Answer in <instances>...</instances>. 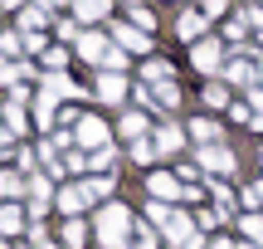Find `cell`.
<instances>
[{
    "mask_svg": "<svg viewBox=\"0 0 263 249\" xmlns=\"http://www.w3.org/2000/svg\"><path fill=\"white\" fill-rule=\"evenodd\" d=\"M146 220H151V225H166V220H171V210H166V205H156V201H151V205H146Z\"/></svg>",
    "mask_w": 263,
    "mask_h": 249,
    "instance_id": "d590c367",
    "label": "cell"
},
{
    "mask_svg": "<svg viewBox=\"0 0 263 249\" xmlns=\"http://www.w3.org/2000/svg\"><path fill=\"white\" fill-rule=\"evenodd\" d=\"M20 191H25V176L20 171H0V201H15Z\"/></svg>",
    "mask_w": 263,
    "mask_h": 249,
    "instance_id": "cb8c5ba5",
    "label": "cell"
},
{
    "mask_svg": "<svg viewBox=\"0 0 263 249\" xmlns=\"http://www.w3.org/2000/svg\"><path fill=\"white\" fill-rule=\"evenodd\" d=\"M20 49H29V54H44L49 39H44V34H25V39H20Z\"/></svg>",
    "mask_w": 263,
    "mask_h": 249,
    "instance_id": "1f68e13d",
    "label": "cell"
},
{
    "mask_svg": "<svg viewBox=\"0 0 263 249\" xmlns=\"http://www.w3.org/2000/svg\"><path fill=\"white\" fill-rule=\"evenodd\" d=\"M185 249H205V240H200V235H195V240H190V244H185Z\"/></svg>",
    "mask_w": 263,
    "mask_h": 249,
    "instance_id": "7bdbcfd3",
    "label": "cell"
},
{
    "mask_svg": "<svg viewBox=\"0 0 263 249\" xmlns=\"http://www.w3.org/2000/svg\"><path fill=\"white\" fill-rule=\"evenodd\" d=\"M107 39H112L122 54H146V49H151V39L141 34V29H132V25H112V34H107Z\"/></svg>",
    "mask_w": 263,
    "mask_h": 249,
    "instance_id": "8992f818",
    "label": "cell"
},
{
    "mask_svg": "<svg viewBox=\"0 0 263 249\" xmlns=\"http://www.w3.org/2000/svg\"><path fill=\"white\" fill-rule=\"evenodd\" d=\"M254 74H258V88H263V54H258V64H254Z\"/></svg>",
    "mask_w": 263,
    "mask_h": 249,
    "instance_id": "60d3db41",
    "label": "cell"
},
{
    "mask_svg": "<svg viewBox=\"0 0 263 249\" xmlns=\"http://www.w3.org/2000/svg\"><path fill=\"white\" fill-rule=\"evenodd\" d=\"M219 78H229V83H239V88H254V83H258L254 59H229V64L219 68Z\"/></svg>",
    "mask_w": 263,
    "mask_h": 249,
    "instance_id": "9c48e42d",
    "label": "cell"
},
{
    "mask_svg": "<svg viewBox=\"0 0 263 249\" xmlns=\"http://www.w3.org/2000/svg\"><path fill=\"white\" fill-rule=\"evenodd\" d=\"M132 249H156V235L141 225V230H137V240H132Z\"/></svg>",
    "mask_w": 263,
    "mask_h": 249,
    "instance_id": "74e56055",
    "label": "cell"
},
{
    "mask_svg": "<svg viewBox=\"0 0 263 249\" xmlns=\"http://www.w3.org/2000/svg\"><path fill=\"white\" fill-rule=\"evenodd\" d=\"M200 171H210V176H219V181H224V176H234V166H239V156L229 152L224 142H215V147H200Z\"/></svg>",
    "mask_w": 263,
    "mask_h": 249,
    "instance_id": "7a4b0ae2",
    "label": "cell"
},
{
    "mask_svg": "<svg viewBox=\"0 0 263 249\" xmlns=\"http://www.w3.org/2000/svg\"><path fill=\"white\" fill-rule=\"evenodd\" d=\"M25 230V210L20 205H0V235H20Z\"/></svg>",
    "mask_w": 263,
    "mask_h": 249,
    "instance_id": "44dd1931",
    "label": "cell"
},
{
    "mask_svg": "<svg viewBox=\"0 0 263 249\" xmlns=\"http://www.w3.org/2000/svg\"><path fill=\"white\" fill-rule=\"evenodd\" d=\"M34 122H39V127H54V122H59V103H54L49 93H39V103H34Z\"/></svg>",
    "mask_w": 263,
    "mask_h": 249,
    "instance_id": "7402d4cb",
    "label": "cell"
},
{
    "mask_svg": "<svg viewBox=\"0 0 263 249\" xmlns=\"http://www.w3.org/2000/svg\"><path fill=\"white\" fill-rule=\"evenodd\" d=\"M127 230H132V210L122 201H107L103 210H98V225H93L98 244L103 249H127Z\"/></svg>",
    "mask_w": 263,
    "mask_h": 249,
    "instance_id": "6da1fadb",
    "label": "cell"
},
{
    "mask_svg": "<svg viewBox=\"0 0 263 249\" xmlns=\"http://www.w3.org/2000/svg\"><path fill=\"white\" fill-rule=\"evenodd\" d=\"M64 64H68V49H54V44H49L44 49V68H49V74H64Z\"/></svg>",
    "mask_w": 263,
    "mask_h": 249,
    "instance_id": "83f0119b",
    "label": "cell"
},
{
    "mask_svg": "<svg viewBox=\"0 0 263 249\" xmlns=\"http://www.w3.org/2000/svg\"><path fill=\"white\" fill-rule=\"evenodd\" d=\"M244 20H249V25H258V29H263V10H258V5H254V10H244Z\"/></svg>",
    "mask_w": 263,
    "mask_h": 249,
    "instance_id": "ab89813d",
    "label": "cell"
},
{
    "mask_svg": "<svg viewBox=\"0 0 263 249\" xmlns=\"http://www.w3.org/2000/svg\"><path fill=\"white\" fill-rule=\"evenodd\" d=\"M5 142H10V137H5V122H0V147H5Z\"/></svg>",
    "mask_w": 263,
    "mask_h": 249,
    "instance_id": "ee69618b",
    "label": "cell"
},
{
    "mask_svg": "<svg viewBox=\"0 0 263 249\" xmlns=\"http://www.w3.org/2000/svg\"><path fill=\"white\" fill-rule=\"evenodd\" d=\"M132 29H141V34H151V29H156V15H151V10H141V5H132V20H127Z\"/></svg>",
    "mask_w": 263,
    "mask_h": 249,
    "instance_id": "4316f807",
    "label": "cell"
},
{
    "mask_svg": "<svg viewBox=\"0 0 263 249\" xmlns=\"http://www.w3.org/2000/svg\"><path fill=\"white\" fill-rule=\"evenodd\" d=\"M117 127H122V137H127V142H146V132H151V117H146V113H127Z\"/></svg>",
    "mask_w": 263,
    "mask_h": 249,
    "instance_id": "e0dca14e",
    "label": "cell"
},
{
    "mask_svg": "<svg viewBox=\"0 0 263 249\" xmlns=\"http://www.w3.org/2000/svg\"><path fill=\"white\" fill-rule=\"evenodd\" d=\"M20 25H29V29H34V34H39V25H44V10H39V5H29V10H25V20H20Z\"/></svg>",
    "mask_w": 263,
    "mask_h": 249,
    "instance_id": "e575fe53",
    "label": "cell"
},
{
    "mask_svg": "<svg viewBox=\"0 0 263 249\" xmlns=\"http://www.w3.org/2000/svg\"><path fill=\"white\" fill-rule=\"evenodd\" d=\"M239 230H244L249 240H254V244L263 249V215H239Z\"/></svg>",
    "mask_w": 263,
    "mask_h": 249,
    "instance_id": "484cf974",
    "label": "cell"
},
{
    "mask_svg": "<svg viewBox=\"0 0 263 249\" xmlns=\"http://www.w3.org/2000/svg\"><path fill=\"white\" fill-rule=\"evenodd\" d=\"M88 240V225L83 220H64V249H83Z\"/></svg>",
    "mask_w": 263,
    "mask_h": 249,
    "instance_id": "603a6c76",
    "label": "cell"
},
{
    "mask_svg": "<svg viewBox=\"0 0 263 249\" xmlns=\"http://www.w3.org/2000/svg\"><path fill=\"white\" fill-rule=\"evenodd\" d=\"M190 59H195L200 74H219V68H224V44H219V39H200Z\"/></svg>",
    "mask_w": 263,
    "mask_h": 249,
    "instance_id": "277c9868",
    "label": "cell"
},
{
    "mask_svg": "<svg viewBox=\"0 0 263 249\" xmlns=\"http://www.w3.org/2000/svg\"><path fill=\"white\" fill-rule=\"evenodd\" d=\"M49 176H29V215H44L49 210Z\"/></svg>",
    "mask_w": 263,
    "mask_h": 249,
    "instance_id": "2e32d148",
    "label": "cell"
},
{
    "mask_svg": "<svg viewBox=\"0 0 263 249\" xmlns=\"http://www.w3.org/2000/svg\"><path fill=\"white\" fill-rule=\"evenodd\" d=\"M229 117H234V122H244V127L254 122V113H249V103H234V108H229Z\"/></svg>",
    "mask_w": 263,
    "mask_h": 249,
    "instance_id": "f35d334b",
    "label": "cell"
},
{
    "mask_svg": "<svg viewBox=\"0 0 263 249\" xmlns=\"http://www.w3.org/2000/svg\"><path fill=\"white\" fill-rule=\"evenodd\" d=\"M93 20H107V0H78L73 5V25H93Z\"/></svg>",
    "mask_w": 263,
    "mask_h": 249,
    "instance_id": "d6986e66",
    "label": "cell"
},
{
    "mask_svg": "<svg viewBox=\"0 0 263 249\" xmlns=\"http://www.w3.org/2000/svg\"><path fill=\"white\" fill-rule=\"evenodd\" d=\"M205 249H234V244H229V240H215V244H205Z\"/></svg>",
    "mask_w": 263,
    "mask_h": 249,
    "instance_id": "b9f144b4",
    "label": "cell"
},
{
    "mask_svg": "<svg viewBox=\"0 0 263 249\" xmlns=\"http://www.w3.org/2000/svg\"><path fill=\"white\" fill-rule=\"evenodd\" d=\"M195 235H200V230H195V220H190V215H180V210H176V215L166 220V240L176 244V249H185Z\"/></svg>",
    "mask_w": 263,
    "mask_h": 249,
    "instance_id": "ba28073f",
    "label": "cell"
},
{
    "mask_svg": "<svg viewBox=\"0 0 263 249\" xmlns=\"http://www.w3.org/2000/svg\"><path fill=\"white\" fill-rule=\"evenodd\" d=\"M127 156H132L137 166H151V162H156V147H151V137H146V142H132V147H127Z\"/></svg>",
    "mask_w": 263,
    "mask_h": 249,
    "instance_id": "d4e9b609",
    "label": "cell"
},
{
    "mask_svg": "<svg viewBox=\"0 0 263 249\" xmlns=\"http://www.w3.org/2000/svg\"><path fill=\"white\" fill-rule=\"evenodd\" d=\"M258 156H263V152H258Z\"/></svg>",
    "mask_w": 263,
    "mask_h": 249,
    "instance_id": "c3c4849f",
    "label": "cell"
},
{
    "mask_svg": "<svg viewBox=\"0 0 263 249\" xmlns=\"http://www.w3.org/2000/svg\"><path fill=\"white\" fill-rule=\"evenodd\" d=\"M190 137H195L200 147H215L219 142V122L215 117H195V122H190Z\"/></svg>",
    "mask_w": 263,
    "mask_h": 249,
    "instance_id": "ffe728a7",
    "label": "cell"
},
{
    "mask_svg": "<svg viewBox=\"0 0 263 249\" xmlns=\"http://www.w3.org/2000/svg\"><path fill=\"white\" fill-rule=\"evenodd\" d=\"M244 205H249V210H258V205H263V181H254V186L244 191Z\"/></svg>",
    "mask_w": 263,
    "mask_h": 249,
    "instance_id": "d6a6232c",
    "label": "cell"
},
{
    "mask_svg": "<svg viewBox=\"0 0 263 249\" xmlns=\"http://www.w3.org/2000/svg\"><path fill=\"white\" fill-rule=\"evenodd\" d=\"M180 142H185V132H180L176 122H161V127H156V137H151V147H156V156H171V152H176Z\"/></svg>",
    "mask_w": 263,
    "mask_h": 249,
    "instance_id": "4fadbf2b",
    "label": "cell"
},
{
    "mask_svg": "<svg viewBox=\"0 0 263 249\" xmlns=\"http://www.w3.org/2000/svg\"><path fill=\"white\" fill-rule=\"evenodd\" d=\"M73 137H78V147H83L88 156H93V152H103V147H112V142H107V127H103V117H88V113L73 122Z\"/></svg>",
    "mask_w": 263,
    "mask_h": 249,
    "instance_id": "3957f363",
    "label": "cell"
},
{
    "mask_svg": "<svg viewBox=\"0 0 263 249\" xmlns=\"http://www.w3.org/2000/svg\"><path fill=\"white\" fill-rule=\"evenodd\" d=\"M107 49H112V39H107L103 29H88V34H78V54H83L88 64H103Z\"/></svg>",
    "mask_w": 263,
    "mask_h": 249,
    "instance_id": "52a82bcc",
    "label": "cell"
},
{
    "mask_svg": "<svg viewBox=\"0 0 263 249\" xmlns=\"http://www.w3.org/2000/svg\"><path fill=\"white\" fill-rule=\"evenodd\" d=\"M83 166H88V152H68L64 156V171H83Z\"/></svg>",
    "mask_w": 263,
    "mask_h": 249,
    "instance_id": "8d00e7d4",
    "label": "cell"
},
{
    "mask_svg": "<svg viewBox=\"0 0 263 249\" xmlns=\"http://www.w3.org/2000/svg\"><path fill=\"white\" fill-rule=\"evenodd\" d=\"M205 103H210V108H229V88H224V83H210V88H205Z\"/></svg>",
    "mask_w": 263,
    "mask_h": 249,
    "instance_id": "f546056e",
    "label": "cell"
},
{
    "mask_svg": "<svg viewBox=\"0 0 263 249\" xmlns=\"http://www.w3.org/2000/svg\"><path fill=\"white\" fill-rule=\"evenodd\" d=\"M103 68H107V74H122V68H127V54H122V49H107V59H103Z\"/></svg>",
    "mask_w": 263,
    "mask_h": 249,
    "instance_id": "4dcf8cb0",
    "label": "cell"
},
{
    "mask_svg": "<svg viewBox=\"0 0 263 249\" xmlns=\"http://www.w3.org/2000/svg\"><path fill=\"white\" fill-rule=\"evenodd\" d=\"M146 195H151L156 205H166V201H176V195H180V181H176L171 171H151V176H146Z\"/></svg>",
    "mask_w": 263,
    "mask_h": 249,
    "instance_id": "5b68a950",
    "label": "cell"
},
{
    "mask_svg": "<svg viewBox=\"0 0 263 249\" xmlns=\"http://www.w3.org/2000/svg\"><path fill=\"white\" fill-rule=\"evenodd\" d=\"M141 83H146V88H161V83H176V68H171L166 59H146V64H141Z\"/></svg>",
    "mask_w": 263,
    "mask_h": 249,
    "instance_id": "8fae6325",
    "label": "cell"
},
{
    "mask_svg": "<svg viewBox=\"0 0 263 249\" xmlns=\"http://www.w3.org/2000/svg\"><path fill=\"white\" fill-rule=\"evenodd\" d=\"M205 25H210V20L200 15V10H180V15H176V34L180 39H195V44L205 39Z\"/></svg>",
    "mask_w": 263,
    "mask_h": 249,
    "instance_id": "30bf717a",
    "label": "cell"
},
{
    "mask_svg": "<svg viewBox=\"0 0 263 249\" xmlns=\"http://www.w3.org/2000/svg\"><path fill=\"white\" fill-rule=\"evenodd\" d=\"M244 249H258V244H244Z\"/></svg>",
    "mask_w": 263,
    "mask_h": 249,
    "instance_id": "bcb514c9",
    "label": "cell"
},
{
    "mask_svg": "<svg viewBox=\"0 0 263 249\" xmlns=\"http://www.w3.org/2000/svg\"><path fill=\"white\" fill-rule=\"evenodd\" d=\"M103 103H122L127 98V78L122 74H98V88H93Z\"/></svg>",
    "mask_w": 263,
    "mask_h": 249,
    "instance_id": "7c38bea8",
    "label": "cell"
},
{
    "mask_svg": "<svg viewBox=\"0 0 263 249\" xmlns=\"http://www.w3.org/2000/svg\"><path fill=\"white\" fill-rule=\"evenodd\" d=\"M44 93L54 98V103H59V98H78V83L68 74H44Z\"/></svg>",
    "mask_w": 263,
    "mask_h": 249,
    "instance_id": "ac0fdd59",
    "label": "cell"
},
{
    "mask_svg": "<svg viewBox=\"0 0 263 249\" xmlns=\"http://www.w3.org/2000/svg\"><path fill=\"white\" fill-rule=\"evenodd\" d=\"M224 39H229V44H244V20H229V25H224Z\"/></svg>",
    "mask_w": 263,
    "mask_h": 249,
    "instance_id": "836d02e7",
    "label": "cell"
},
{
    "mask_svg": "<svg viewBox=\"0 0 263 249\" xmlns=\"http://www.w3.org/2000/svg\"><path fill=\"white\" fill-rule=\"evenodd\" d=\"M34 249H59V244H49V240H44V244H34Z\"/></svg>",
    "mask_w": 263,
    "mask_h": 249,
    "instance_id": "f6af8a7d",
    "label": "cell"
},
{
    "mask_svg": "<svg viewBox=\"0 0 263 249\" xmlns=\"http://www.w3.org/2000/svg\"><path fill=\"white\" fill-rule=\"evenodd\" d=\"M249 113H254V122H249V127H263V88L258 83L249 88Z\"/></svg>",
    "mask_w": 263,
    "mask_h": 249,
    "instance_id": "f1b7e54d",
    "label": "cell"
},
{
    "mask_svg": "<svg viewBox=\"0 0 263 249\" xmlns=\"http://www.w3.org/2000/svg\"><path fill=\"white\" fill-rule=\"evenodd\" d=\"M83 205H88V191H83V186H78V181L59 191V210H64L68 220H78V210H83Z\"/></svg>",
    "mask_w": 263,
    "mask_h": 249,
    "instance_id": "9a60e30c",
    "label": "cell"
},
{
    "mask_svg": "<svg viewBox=\"0 0 263 249\" xmlns=\"http://www.w3.org/2000/svg\"><path fill=\"white\" fill-rule=\"evenodd\" d=\"M0 122H5V137H20L29 127V117H25V103H15V98H10L5 108H0Z\"/></svg>",
    "mask_w": 263,
    "mask_h": 249,
    "instance_id": "5bb4252c",
    "label": "cell"
},
{
    "mask_svg": "<svg viewBox=\"0 0 263 249\" xmlns=\"http://www.w3.org/2000/svg\"><path fill=\"white\" fill-rule=\"evenodd\" d=\"M0 249H5V240H0Z\"/></svg>",
    "mask_w": 263,
    "mask_h": 249,
    "instance_id": "7dc6e473",
    "label": "cell"
}]
</instances>
